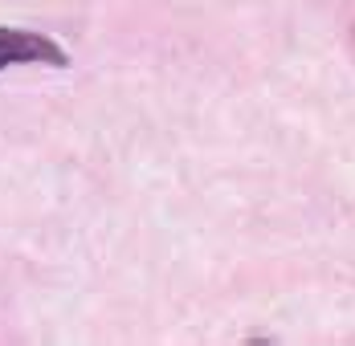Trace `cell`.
<instances>
[{
    "label": "cell",
    "instance_id": "1",
    "mask_svg": "<svg viewBox=\"0 0 355 346\" xmlns=\"http://www.w3.org/2000/svg\"><path fill=\"white\" fill-rule=\"evenodd\" d=\"M8 66H70V53L53 37L29 33V29H4L0 25V73Z\"/></svg>",
    "mask_w": 355,
    "mask_h": 346
}]
</instances>
